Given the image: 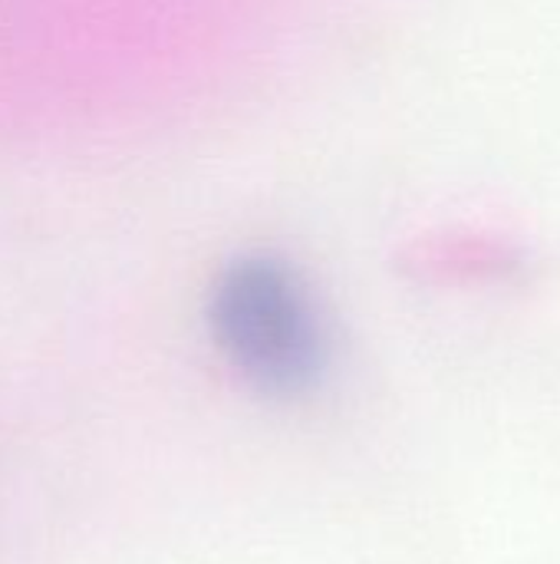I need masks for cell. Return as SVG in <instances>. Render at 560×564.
<instances>
[{
  "label": "cell",
  "mask_w": 560,
  "mask_h": 564,
  "mask_svg": "<svg viewBox=\"0 0 560 564\" xmlns=\"http://www.w3.org/2000/svg\"><path fill=\"white\" fill-rule=\"evenodd\" d=\"M208 327L228 367L274 400H297L327 377V321L307 278L281 254L228 261L208 294Z\"/></svg>",
  "instance_id": "cell-1"
}]
</instances>
